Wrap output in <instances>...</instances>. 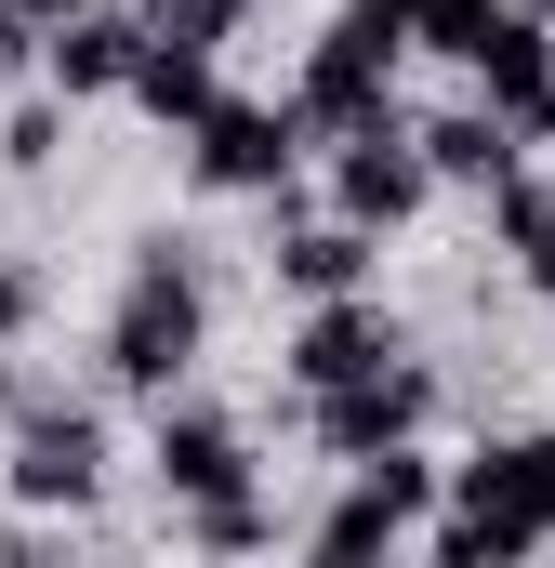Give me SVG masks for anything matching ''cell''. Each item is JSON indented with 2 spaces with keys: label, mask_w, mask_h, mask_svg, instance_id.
Listing matches in <instances>:
<instances>
[{
  "label": "cell",
  "mask_w": 555,
  "mask_h": 568,
  "mask_svg": "<svg viewBox=\"0 0 555 568\" xmlns=\"http://www.w3.org/2000/svg\"><path fill=\"white\" fill-rule=\"evenodd\" d=\"M397 357H411V344H397V317H384V304H317V317L291 331V357H278V371H291V397L317 410V397H344V384H371V371H397Z\"/></svg>",
  "instance_id": "cell-5"
},
{
  "label": "cell",
  "mask_w": 555,
  "mask_h": 568,
  "mask_svg": "<svg viewBox=\"0 0 555 568\" xmlns=\"http://www.w3.org/2000/svg\"><path fill=\"white\" fill-rule=\"evenodd\" d=\"M503 252L529 265V291H555V185H529V172L503 185Z\"/></svg>",
  "instance_id": "cell-17"
},
{
  "label": "cell",
  "mask_w": 555,
  "mask_h": 568,
  "mask_svg": "<svg viewBox=\"0 0 555 568\" xmlns=\"http://www.w3.org/2000/svg\"><path fill=\"white\" fill-rule=\"evenodd\" d=\"M107 489V424L93 410H27V436H13V503H93Z\"/></svg>",
  "instance_id": "cell-8"
},
{
  "label": "cell",
  "mask_w": 555,
  "mask_h": 568,
  "mask_svg": "<svg viewBox=\"0 0 555 568\" xmlns=\"http://www.w3.org/2000/svg\"><path fill=\"white\" fill-rule=\"evenodd\" d=\"M516 13H529V27H555V0H516Z\"/></svg>",
  "instance_id": "cell-25"
},
{
  "label": "cell",
  "mask_w": 555,
  "mask_h": 568,
  "mask_svg": "<svg viewBox=\"0 0 555 568\" xmlns=\"http://www.w3.org/2000/svg\"><path fill=\"white\" fill-rule=\"evenodd\" d=\"M423 199H436V172H423V145L397 133V120H371L357 145H331V212H344V225L384 239V225H411Z\"/></svg>",
  "instance_id": "cell-7"
},
{
  "label": "cell",
  "mask_w": 555,
  "mask_h": 568,
  "mask_svg": "<svg viewBox=\"0 0 555 568\" xmlns=\"http://www.w3.org/2000/svg\"><path fill=\"white\" fill-rule=\"evenodd\" d=\"M252 0H145V40H185V53H225V27H239Z\"/></svg>",
  "instance_id": "cell-18"
},
{
  "label": "cell",
  "mask_w": 555,
  "mask_h": 568,
  "mask_svg": "<svg viewBox=\"0 0 555 568\" xmlns=\"http://www.w3.org/2000/svg\"><path fill=\"white\" fill-rule=\"evenodd\" d=\"M411 145H423V172H436V185H490V199H503V185H516V159H529L490 106H450V120H423Z\"/></svg>",
  "instance_id": "cell-13"
},
{
  "label": "cell",
  "mask_w": 555,
  "mask_h": 568,
  "mask_svg": "<svg viewBox=\"0 0 555 568\" xmlns=\"http://www.w3.org/2000/svg\"><path fill=\"white\" fill-rule=\"evenodd\" d=\"M0 159H13V172H53V159H67V106H53V93H27V106L0 120Z\"/></svg>",
  "instance_id": "cell-19"
},
{
  "label": "cell",
  "mask_w": 555,
  "mask_h": 568,
  "mask_svg": "<svg viewBox=\"0 0 555 568\" xmlns=\"http://www.w3.org/2000/svg\"><path fill=\"white\" fill-rule=\"evenodd\" d=\"M145 463H159V489H172L185 516L252 489V436L225 424V410H159V449H145Z\"/></svg>",
  "instance_id": "cell-9"
},
{
  "label": "cell",
  "mask_w": 555,
  "mask_h": 568,
  "mask_svg": "<svg viewBox=\"0 0 555 568\" xmlns=\"http://www.w3.org/2000/svg\"><path fill=\"white\" fill-rule=\"evenodd\" d=\"M199 331H212V304H199V265H185V239H145L133 278H120V317H107V371L172 410V384L199 371Z\"/></svg>",
  "instance_id": "cell-1"
},
{
  "label": "cell",
  "mask_w": 555,
  "mask_h": 568,
  "mask_svg": "<svg viewBox=\"0 0 555 568\" xmlns=\"http://www.w3.org/2000/svg\"><path fill=\"white\" fill-rule=\"evenodd\" d=\"M265 542V503L239 489V503H199V556H252Z\"/></svg>",
  "instance_id": "cell-21"
},
{
  "label": "cell",
  "mask_w": 555,
  "mask_h": 568,
  "mask_svg": "<svg viewBox=\"0 0 555 568\" xmlns=\"http://www.w3.org/2000/svg\"><path fill=\"white\" fill-rule=\"evenodd\" d=\"M291 159H304V106H212L199 133H185V172L212 185V199H291Z\"/></svg>",
  "instance_id": "cell-2"
},
{
  "label": "cell",
  "mask_w": 555,
  "mask_h": 568,
  "mask_svg": "<svg viewBox=\"0 0 555 568\" xmlns=\"http://www.w3.org/2000/svg\"><path fill=\"white\" fill-rule=\"evenodd\" d=\"M450 516H490L516 556H543V542H555V436H503V449H476V463L450 476Z\"/></svg>",
  "instance_id": "cell-4"
},
{
  "label": "cell",
  "mask_w": 555,
  "mask_h": 568,
  "mask_svg": "<svg viewBox=\"0 0 555 568\" xmlns=\"http://www.w3.org/2000/svg\"><path fill=\"white\" fill-rule=\"evenodd\" d=\"M0 568H40V556H0Z\"/></svg>",
  "instance_id": "cell-28"
},
{
  "label": "cell",
  "mask_w": 555,
  "mask_h": 568,
  "mask_svg": "<svg viewBox=\"0 0 555 568\" xmlns=\"http://www.w3.org/2000/svg\"><path fill=\"white\" fill-rule=\"evenodd\" d=\"M436 568H529V556H516L490 516H436Z\"/></svg>",
  "instance_id": "cell-20"
},
{
  "label": "cell",
  "mask_w": 555,
  "mask_h": 568,
  "mask_svg": "<svg viewBox=\"0 0 555 568\" xmlns=\"http://www.w3.org/2000/svg\"><path fill=\"white\" fill-rule=\"evenodd\" d=\"M503 13H516V0H411V53H450V67H476Z\"/></svg>",
  "instance_id": "cell-15"
},
{
  "label": "cell",
  "mask_w": 555,
  "mask_h": 568,
  "mask_svg": "<svg viewBox=\"0 0 555 568\" xmlns=\"http://www.w3.org/2000/svg\"><path fill=\"white\" fill-rule=\"evenodd\" d=\"M0 397H13V357H0Z\"/></svg>",
  "instance_id": "cell-27"
},
{
  "label": "cell",
  "mask_w": 555,
  "mask_h": 568,
  "mask_svg": "<svg viewBox=\"0 0 555 568\" xmlns=\"http://www.w3.org/2000/svg\"><path fill=\"white\" fill-rule=\"evenodd\" d=\"M133 67H145V13H107V0H93V13L40 53V93H53V106H93V93H133Z\"/></svg>",
  "instance_id": "cell-11"
},
{
  "label": "cell",
  "mask_w": 555,
  "mask_h": 568,
  "mask_svg": "<svg viewBox=\"0 0 555 568\" xmlns=\"http://www.w3.org/2000/svg\"><path fill=\"white\" fill-rule=\"evenodd\" d=\"M397 529H411V516H397V503H384V489L357 476V489H344V503L317 516V556H371V568H384V542H397Z\"/></svg>",
  "instance_id": "cell-16"
},
{
  "label": "cell",
  "mask_w": 555,
  "mask_h": 568,
  "mask_svg": "<svg viewBox=\"0 0 555 568\" xmlns=\"http://www.w3.org/2000/svg\"><path fill=\"white\" fill-rule=\"evenodd\" d=\"M13 67H40V27H27V13L0 0V80H13Z\"/></svg>",
  "instance_id": "cell-23"
},
{
  "label": "cell",
  "mask_w": 555,
  "mask_h": 568,
  "mask_svg": "<svg viewBox=\"0 0 555 568\" xmlns=\"http://www.w3.org/2000/svg\"><path fill=\"white\" fill-rule=\"evenodd\" d=\"M278 278L304 291V304H357L371 291V225H278Z\"/></svg>",
  "instance_id": "cell-12"
},
{
  "label": "cell",
  "mask_w": 555,
  "mask_h": 568,
  "mask_svg": "<svg viewBox=\"0 0 555 568\" xmlns=\"http://www.w3.org/2000/svg\"><path fill=\"white\" fill-rule=\"evenodd\" d=\"M423 410H436V371L397 357V371L317 397V449H331V463H384V449H411V436H423Z\"/></svg>",
  "instance_id": "cell-6"
},
{
  "label": "cell",
  "mask_w": 555,
  "mask_h": 568,
  "mask_svg": "<svg viewBox=\"0 0 555 568\" xmlns=\"http://www.w3.org/2000/svg\"><path fill=\"white\" fill-rule=\"evenodd\" d=\"M317 568H371V556H317Z\"/></svg>",
  "instance_id": "cell-26"
},
{
  "label": "cell",
  "mask_w": 555,
  "mask_h": 568,
  "mask_svg": "<svg viewBox=\"0 0 555 568\" xmlns=\"http://www.w3.org/2000/svg\"><path fill=\"white\" fill-rule=\"evenodd\" d=\"M13 13H27V27H40V53H53V40H67V27L93 13V0H13Z\"/></svg>",
  "instance_id": "cell-22"
},
{
  "label": "cell",
  "mask_w": 555,
  "mask_h": 568,
  "mask_svg": "<svg viewBox=\"0 0 555 568\" xmlns=\"http://www.w3.org/2000/svg\"><path fill=\"white\" fill-rule=\"evenodd\" d=\"M13 331H27V278L0 265V357H13Z\"/></svg>",
  "instance_id": "cell-24"
},
{
  "label": "cell",
  "mask_w": 555,
  "mask_h": 568,
  "mask_svg": "<svg viewBox=\"0 0 555 568\" xmlns=\"http://www.w3.org/2000/svg\"><path fill=\"white\" fill-rule=\"evenodd\" d=\"M476 106H490L516 145L555 133V40L529 27V13H503V27H490V53H476Z\"/></svg>",
  "instance_id": "cell-10"
},
{
  "label": "cell",
  "mask_w": 555,
  "mask_h": 568,
  "mask_svg": "<svg viewBox=\"0 0 555 568\" xmlns=\"http://www.w3.org/2000/svg\"><path fill=\"white\" fill-rule=\"evenodd\" d=\"M133 106L159 120V133H199V120L225 106V80H212V53H185V40H145V67H133Z\"/></svg>",
  "instance_id": "cell-14"
},
{
  "label": "cell",
  "mask_w": 555,
  "mask_h": 568,
  "mask_svg": "<svg viewBox=\"0 0 555 568\" xmlns=\"http://www.w3.org/2000/svg\"><path fill=\"white\" fill-rule=\"evenodd\" d=\"M384 80H397V40L344 13V27H331V40L304 53V80H291V106H304V133H344V145H357L371 120H397V106H384Z\"/></svg>",
  "instance_id": "cell-3"
}]
</instances>
